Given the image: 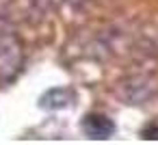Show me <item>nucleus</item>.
I'll return each instance as SVG.
<instances>
[{
  "label": "nucleus",
  "mask_w": 158,
  "mask_h": 145,
  "mask_svg": "<svg viewBox=\"0 0 158 145\" xmlns=\"http://www.w3.org/2000/svg\"><path fill=\"white\" fill-rule=\"evenodd\" d=\"M143 136L145 139H158V126H152V128L143 130Z\"/></svg>",
  "instance_id": "20e7f679"
},
{
  "label": "nucleus",
  "mask_w": 158,
  "mask_h": 145,
  "mask_svg": "<svg viewBox=\"0 0 158 145\" xmlns=\"http://www.w3.org/2000/svg\"><path fill=\"white\" fill-rule=\"evenodd\" d=\"M74 100V93L69 89H52L41 97V106L44 108H65L69 106Z\"/></svg>",
  "instance_id": "7ed1b4c3"
},
{
  "label": "nucleus",
  "mask_w": 158,
  "mask_h": 145,
  "mask_svg": "<svg viewBox=\"0 0 158 145\" xmlns=\"http://www.w3.org/2000/svg\"><path fill=\"white\" fill-rule=\"evenodd\" d=\"M20 48L13 39H0V78L9 80L20 67Z\"/></svg>",
  "instance_id": "f257e3e1"
},
{
  "label": "nucleus",
  "mask_w": 158,
  "mask_h": 145,
  "mask_svg": "<svg viewBox=\"0 0 158 145\" xmlns=\"http://www.w3.org/2000/svg\"><path fill=\"white\" fill-rule=\"evenodd\" d=\"M82 132L89 136V139H108L113 132H115V123L102 115V113H91L82 119Z\"/></svg>",
  "instance_id": "f03ea898"
}]
</instances>
